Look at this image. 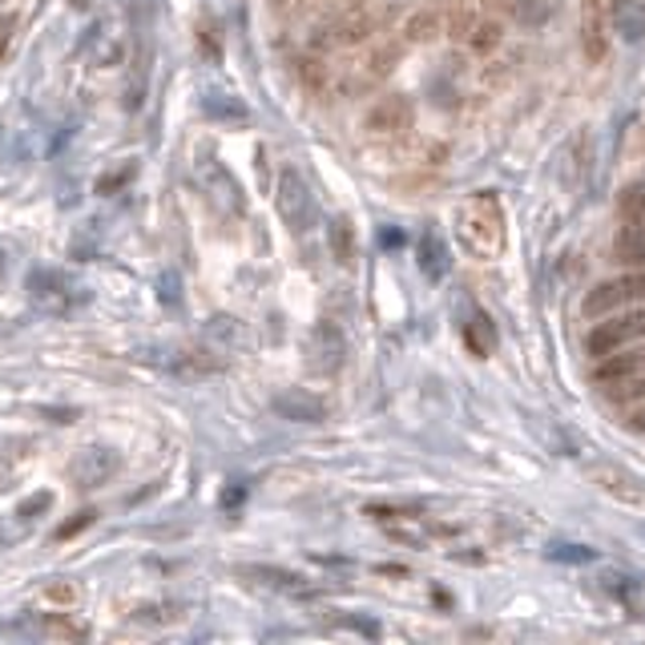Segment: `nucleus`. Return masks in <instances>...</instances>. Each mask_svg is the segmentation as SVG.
<instances>
[{
  "mask_svg": "<svg viewBox=\"0 0 645 645\" xmlns=\"http://www.w3.org/2000/svg\"><path fill=\"white\" fill-rule=\"evenodd\" d=\"M274 202H279V215L291 230H307L311 227V215H315V202H311V190L299 178V170H283L279 173V190H274Z\"/></svg>",
  "mask_w": 645,
  "mask_h": 645,
  "instance_id": "20e7f679",
  "label": "nucleus"
},
{
  "mask_svg": "<svg viewBox=\"0 0 645 645\" xmlns=\"http://www.w3.org/2000/svg\"><path fill=\"white\" fill-rule=\"evenodd\" d=\"M637 339H645V302H633V307H625L621 315H605L597 327L589 331V356H609V351H617V347L625 344H637Z\"/></svg>",
  "mask_w": 645,
  "mask_h": 645,
  "instance_id": "7ed1b4c3",
  "label": "nucleus"
},
{
  "mask_svg": "<svg viewBox=\"0 0 645 645\" xmlns=\"http://www.w3.org/2000/svg\"><path fill=\"white\" fill-rule=\"evenodd\" d=\"M331 250H335L339 262H351V258H356V234H351V222H347V218H339V222L331 227Z\"/></svg>",
  "mask_w": 645,
  "mask_h": 645,
  "instance_id": "f3484780",
  "label": "nucleus"
},
{
  "mask_svg": "<svg viewBox=\"0 0 645 645\" xmlns=\"http://www.w3.org/2000/svg\"><path fill=\"white\" fill-rule=\"evenodd\" d=\"M614 262L645 267V222H633L614 238Z\"/></svg>",
  "mask_w": 645,
  "mask_h": 645,
  "instance_id": "9b49d317",
  "label": "nucleus"
},
{
  "mask_svg": "<svg viewBox=\"0 0 645 645\" xmlns=\"http://www.w3.org/2000/svg\"><path fill=\"white\" fill-rule=\"evenodd\" d=\"M581 44L589 61L605 57V33H602V0H585L581 9Z\"/></svg>",
  "mask_w": 645,
  "mask_h": 645,
  "instance_id": "9d476101",
  "label": "nucleus"
},
{
  "mask_svg": "<svg viewBox=\"0 0 645 645\" xmlns=\"http://www.w3.org/2000/svg\"><path fill=\"white\" fill-rule=\"evenodd\" d=\"M460 243L468 246L473 255L480 258H492L496 250L504 246V210L501 202L492 198V194H476L473 202H464L460 206Z\"/></svg>",
  "mask_w": 645,
  "mask_h": 645,
  "instance_id": "f257e3e1",
  "label": "nucleus"
},
{
  "mask_svg": "<svg viewBox=\"0 0 645 645\" xmlns=\"http://www.w3.org/2000/svg\"><path fill=\"white\" fill-rule=\"evenodd\" d=\"M246 573H250V577H262V585L283 589V593H307V585H302V577L283 573V569H246Z\"/></svg>",
  "mask_w": 645,
  "mask_h": 645,
  "instance_id": "a211bd4d",
  "label": "nucleus"
},
{
  "mask_svg": "<svg viewBox=\"0 0 645 645\" xmlns=\"http://www.w3.org/2000/svg\"><path fill=\"white\" fill-rule=\"evenodd\" d=\"M420 262H424V274L428 279H440L448 271V255L444 246L436 243V234H424V243H420Z\"/></svg>",
  "mask_w": 645,
  "mask_h": 645,
  "instance_id": "2eb2a0df",
  "label": "nucleus"
},
{
  "mask_svg": "<svg viewBox=\"0 0 645 645\" xmlns=\"http://www.w3.org/2000/svg\"><path fill=\"white\" fill-rule=\"evenodd\" d=\"M93 516H98V513H81L77 520H69V525H61L57 537H61V541H69V537H77L81 529H89V525H93Z\"/></svg>",
  "mask_w": 645,
  "mask_h": 645,
  "instance_id": "5701e85b",
  "label": "nucleus"
},
{
  "mask_svg": "<svg viewBox=\"0 0 645 645\" xmlns=\"http://www.w3.org/2000/svg\"><path fill=\"white\" fill-rule=\"evenodd\" d=\"M617 29L625 33V37H642L645 33V0H621L617 4Z\"/></svg>",
  "mask_w": 645,
  "mask_h": 645,
  "instance_id": "4468645a",
  "label": "nucleus"
},
{
  "mask_svg": "<svg viewBox=\"0 0 645 645\" xmlns=\"http://www.w3.org/2000/svg\"><path fill=\"white\" fill-rule=\"evenodd\" d=\"M633 302H645V267H633V271L621 274V279L597 283V287L585 295L581 311H585V319H605V315H614V311H621V307H633Z\"/></svg>",
  "mask_w": 645,
  "mask_h": 645,
  "instance_id": "f03ea898",
  "label": "nucleus"
},
{
  "mask_svg": "<svg viewBox=\"0 0 645 645\" xmlns=\"http://www.w3.org/2000/svg\"><path fill=\"white\" fill-rule=\"evenodd\" d=\"M347 356V344H344V331L335 327V323H319L311 335H307V363L315 367V372H335Z\"/></svg>",
  "mask_w": 645,
  "mask_h": 645,
  "instance_id": "39448f33",
  "label": "nucleus"
},
{
  "mask_svg": "<svg viewBox=\"0 0 645 645\" xmlns=\"http://www.w3.org/2000/svg\"><path fill=\"white\" fill-rule=\"evenodd\" d=\"M408 121H412V109H408V101L400 98H384L372 114H367V129H372V133H400V129H408Z\"/></svg>",
  "mask_w": 645,
  "mask_h": 645,
  "instance_id": "1a4fd4ad",
  "label": "nucleus"
},
{
  "mask_svg": "<svg viewBox=\"0 0 645 645\" xmlns=\"http://www.w3.org/2000/svg\"><path fill=\"white\" fill-rule=\"evenodd\" d=\"M44 602L73 605V602H77V589H73V585H49V589H44Z\"/></svg>",
  "mask_w": 645,
  "mask_h": 645,
  "instance_id": "4be33fe9",
  "label": "nucleus"
},
{
  "mask_svg": "<svg viewBox=\"0 0 645 645\" xmlns=\"http://www.w3.org/2000/svg\"><path fill=\"white\" fill-rule=\"evenodd\" d=\"M49 504H53V492H37V496H29V501L16 508V516H25V520H29L33 513H44Z\"/></svg>",
  "mask_w": 645,
  "mask_h": 645,
  "instance_id": "412c9836",
  "label": "nucleus"
},
{
  "mask_svg": "<svg viewBox=\"0 0 645 645\" xmlns=\"http://www.w3.org/2000/svg\"><path fill=\"white\" fill-rule=\"evenodd\" d=\"M202 114L210 117V121H246L250 109H246L238 98H227V93H206V98H202Z\"/></svg>",
  "mask_w": 645,
  "mask_h": 645,
  "instance_id": "f8f14e48",
  "label": "nucleus"
},
{
  "mask_svg": "<svg viewBox=\"0 0 645 645\" xmlns=\"http://www.w3.org/2000/svg\"><path fill=\"white\" fill-rule=\"evenodd\" d=\"M630 428H637V431H645V396L637 400V408H630V420H625Z\"/></svg>",
  "mask_w": 645,
  "mask_h": 645,
  "instance_id": "b1692460",
  "label": "nucleus"
},
{
  "mask_svg": "<svg viewBox=\"0 0 645 645\" xmlns=\"http://www.w3.org/2000/svg\"><path fill=\"white\" fill-rule=\"evenodd\" d=\"M274 412L283 420H295V424H319L327 416V403L311 396V391H302V387H287V391L274 396Z\"/></svg>",
  "mask_w": 645,
  "mask_h": 645,
  "instance_id": "423d86ee",
  "label": "nucleus"
},
{
  "mask_svg": "<svg viewBox=\"0 0 645 645\" xmlns=\"http://www.w3.org/2000/svg\"><path fill=\"white\" fill-rule=\"evenodd\" d=\"M114 473H117V456L109 448H86V452H77V460H73V480L81 488L105 485V476Z\"/></svg>",
  "mask_w": 645,
  "mask_h": 645,
  "instance_id": "6e6552de",
  "label": "nucleus"
},
{
  "mask_svg": "<svg viewBox=\"0 0 645 645\" xmlns=\"http://www.w3.org/2000/svg\"><path fill=\"white\" fill-rule=\"evenodd\" d=\"M464 339H468V347H473V356L488 359L492 356V347H496V327H492V319H488L485 311H476V319L468 323V331H464Z\"/></svg>",
  "mask_w": 645,
  "mask_h": 645,
  "instance_id": "ddd939ff",
  "label": "nucleus"
},
{
  "mask_svg": "<svg viewBox=\"0 0 645 645\" xmlns=\"http://www.w3.org/2000/svg\"><path fill=\"white\" fill-rule=\"evenodd\" d=\"M645 372V351H609V356H602V363H597V372H593V379L602 387H617V384H630L633 375Z\"/></svg>",
  "mask_w": 645,
  "mask_h": 645,
  "instance_id": "0eeeda50",
  "label": "nucleus"
},
{
  "mask_svg": "<svg viewBox=\"0 0 645 645\" xmlns=\"http://www.w3.org/2000/svg\"><path fill=\"white\" fill-rule=\"evenodd\" d=\"M408 41H431L436 33H440V13L436 9H424V13H416L412 21H408Z\"/></svg>",
  "mask_w": 645,
  "mask_h": 645,
  "instance_id": "dca6fc26",
  "label": "nucleus"
},
{
  "mask_svg": "<svg viewBox=\"0 0 645 645\" xmlns=\"http://www.w3.org/2000/svg\"><path fill=\"white\" fill-rule=\"evenodd\" d=\"M133 178V166H121L117 173H109V178H101L98 182V194H114V190H121Z\"/></svg>",
  "mask_w": 645,
  "mask_h": 645,
  "instance_id": "aec40b11",
  "label": "nucleus"
},
{
  "mask_svg": "<svg viewBox=\"0 0 645 645\" xmlns=\"http://www.w3.org/2000/svg\"><path fill=\"white\" fill-rule=\"evenodd\" d=\"M621 218H630V222H645V182L625 186V194H621Z\"/></svg>",
  "mask_w": 645,
  "mask_h": 645,
  "instance_id": "6ab92c4d",
  "label": "nucleus"
}]
</instances>
